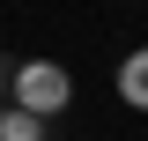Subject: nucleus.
I'll return each instance as SVG.
<instances>
[{
    "instance_id": "nucleus-1",
    "label": "nucleus",
    "mask_w": 148,
    "mask_h": 141,
    "mask_svg": "<svg viewBox=\"0 0 148 141\" xmlns=\"http://www.w3.org/2000/svg\"><path fill=\"white\" fill-rule=\"evenodd\" d=\"M8 104L52 126V119L74 111V74L59 67V59H15V74H8Z\"/></svg>"
},
{
    "instance_id": "nucleus-3",
    "label": "nucleus",
    "mask_w": 148,
    "mask_h": 141,
    "mask_svg": "<svg viewBox=\"0 0 148 141\" xmlns=\"http://www.w3.org/2000/svg\"><path fill=\"white\" fill-rule=\"evenodd\" d=\"M0 141H52V126H45V119H30V111H15V104H8V111H0Z\"/></svg>"
},
{
    "instance_id": "nucleus-4",
    "label": "nucleus",
    "mask_w": 148,
    "mask_h": 141,
    "mask_svg": "<svg viewBox=\"0 0 148 141\" xmlns=\"http://www.w3.org/2000/svg\"><path fill=\"white\" fill-rule=\"evenodd\" d=\"M8 74H15V59H0V89H8Z\"/></svg>"
},
{
    "instance_id": "nucleus-2",
    "label": "nucleus",
    "mask_w": 148,
    "mask_h": 141,
    "mask_svg": "<svg viewBox=\"0 0 148 141\" xmlns=\"http://www.w3.org/2000/svg\"><path fill=\"white\" fill-rule=\"evenodd\" d=\"M111 89H119V104H126V111H141V119H148V45H133V52L119 59Z\"/></svg>"
},
{
    "instance_id": "nucleus-5",
    "label": "nucleus",
    "mask_w": 148,
    "mask_h": 141,
    "mask_svg": "<svg viewBox=\"0 0 148 141\" xmlns=\"http://www.w3.org/2000/svg\"><path fill=\"white\" fill-rule=\"evenodd\" d=\"M0 111H8V97H0Z\"/></svg>"
}]
</instances>
